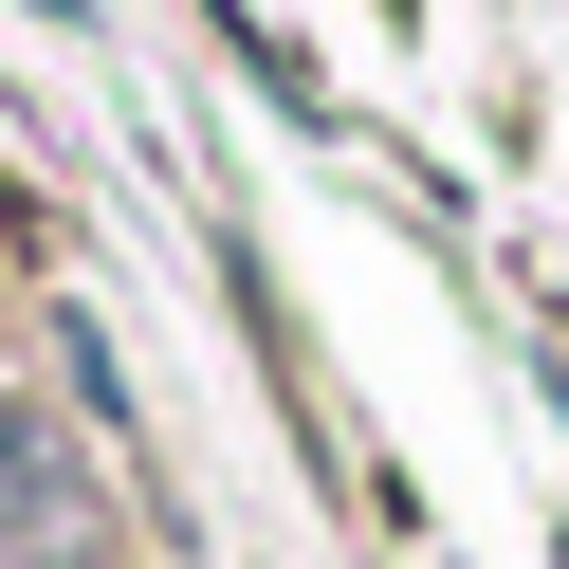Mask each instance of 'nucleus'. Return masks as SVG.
<instances>
[{"mask_svg": "<svg viewBox=\"0 0 569 569\" xmlns=\"http://www.w3.org/2000/svg\"><path fill=\"white\" fill-rule=\"evenodd\" d=\"M74 441H56V422L38 405H0V569H19V551H74Z\"/></svg>", "mask_w": 569, "mask_h": 569, "instance_id": "1", "label": "nucleus"}, {"mask_svg": "<svg viewBox=\"0 0 569 569\" xmlns=\"http://www.w3.org/2000/svg\"><path fill=\"white\" fill-rule=\"evenodd\" d=\"M19 569H92V551H19Z\"/></svg>", "mask_w": 569, "mask_h": 569, "instance_id": "2", "label": "nucleus"}]
</instances>
